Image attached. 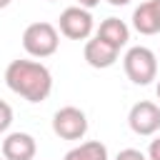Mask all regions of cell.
<instances>
[{
  "label": "cell",
  "instance_id": "cell-3",
  "mask_svg": "<svg viewBox=\"0 0 160 160\" xmlns=\"http://www.w3.org/2000/svg\"><path fill=\"white\" fill-rule=\"evenodd\" d=\"M122 68L135 85H150L152 80H158V55L145 45L130 48L122 58Z\"/></svg>",
  "mask_w": 160,
  "mask_h": 160
},
{
  "label": "cell",
  "instance_id": "cell-17",
  "mask_svg": "<svg viewBox=\"0 0 160 160\" xmlns=\"http://www.w3.org/2000/svg\"><path fill=\"white\" fill-rule=\"evenodd\" d=\"M155 95H158V100H160V78H158V85H155Z\"/></svg>",
  "mask_w": 160,
  "mask_h": 160
},
{
  "label": "cell",
  "instance_id": "cell-13",
  "mask_svg": "<svg viewBox=\"0 0 160 160\" xmlns=\"http://www.w3.org/2000/svg\"><path fill=\"white\" fill-rule=\"evenodd\" d=\"M115 160H148V155L140 152V150H135V148H125V150H120L115 155Z\"/></svg>",
  "mask_w": 160,
  "mask_h": 160
},
{
  "label": "cell",
  "instance_id": "cell-5",
  "mask_svg": "<svg viewBox=\"0 0 160 160\" xmlns=\"http://www.w3.org/2000/svg\"><path fill=\"white\" fill-rule=\"evenodd\" d=\"M92 15L88 8H80V5H72V8H65L60 12V20H58V30L70 38V40H88L92 35Z\"/></svg>",
  "mask_w": 160,
  "mask_h": 160
},
{
  "label": "cell",
  "instance_id": "cell-1",
  "mask_svg": "<svg viewBox=\"0 0 160 160\" xmlns=\"http://www.w3.org/2000/svg\"><path fill=\"white\" fill-rule=\"evenodd\" d=\"M5 85L28 102H42L52 92V75L38 60H12L5 68Z\"/></svg>",
  "mask_w": 160,
  "mask_h": 160
},
{
  "label": "cell",
  "instance_id": "cell-2",
  "mask_svg": "<svg viewBox=\"0 0 160 160\" xmlns=\"http://www.w3.org/2000/svg\"><path fill=\"white\" fill-rule=\"evenodd\" d=\"M60 45V30L52 22H30L22 32V48L30 58H50L58 52Z\"/></svg>",
  "mask_w": 160,
  "mask_h": 160
},
{
  "label": "cell",
  "instance_id": "cell-15",
  "mask_svg": "<svg viewBox=\"0 0 160 160\" xmlns=\"http://www.w3.org/2000/svg\"><path fill=\"white\" fill-rule=\"evenodd\" d=\"M78 5H80V8L92 10V8H98V5H100V0H78Z\"/></svg>",
  "mask_w": 160,
  "mask_h": 160
},
{
  "label": "cell",
  "instance_id": "cell-11",
  "mask_svg": "<svg viewBox=\"0 0 160 160\" xmlns=\"http://www.w3.org/2000/svg\"><path fill=\"white\" fill-rule=\"evenodd\" d=\"M62 160H108V148L100 140H85L68 150Z\"/></svg>",
  "mask_w": 160,
  "mask_h": 160
},
{
  "label": "cell",
  "instance_id": "cell-19",
  "mask_svg": "<svg viewBox=\"0 0 160 160\" xmlns=\"http://www.w3.org/2000/svg\"><path fill=\"white\" fill-rule=\"evenodd\" d=\"M155 2V10H158V18H160V0H152Z\"/></svg>",
  "mask_w": 160,
  "mask_h": 160
},
{
  "label": "cell",
  "instance_id": "cell-8",
  "mask_svg": "<svg viewBox=\"0 0 160 160\" xmlns=\"http://www.w3.org/2000/svg\"><path fill=\"white\" fill-rule=\"evenodd\" d=\"M38 142L30 132H10L2 140V158L5 160H35Z\"/></svg>",
  "mask_w": 160,
  "mask_h": 160
},
{
  "label": "cell",
  "instance_id": "cell-10",
  "mask_svg": "<svg viewBox=\"0 0 160 160\" xmlns=\"http://www.w3.org/2000/svg\"><path fill=\"white\" fill-rule=\"evenodd\" d=\"M95 35L120 50V48H125L128 40H130V28H128V22L120 20V18H105V20L100 22V28H98Z\"/></svg>",
  "mask_w": 160,
  "mask_h": 160
},
{
  "label": "cell",
  "instance_id": "cell-6",
  "mask_svg": "<svg viewBox=\"0 0 160 160\" xmlns=\"http://www.w3.org/2000/svg\"><path fill=\"white\" fill-rule=\"evenodd\" d=\"M128 125L135 135L150 138L160 130V105L150 102V100H140L130 108L128 112Z\"/></svg>",
  "mask_w": 160,
  "mask_h": 160
},
{
  "label": "cell",
  "instance_id": "cell-20",
  "mask_svg": "<svg viewBox=\"0 0 160 160\" xmlns=\"http://www.w3.org/2000/svg\"><path fill=\"white\" fill-rule=\"evenodd\" d=\"M0 160H5V158H2V152H0Z\"/></svg>",
  "mask_w": 160,
  "mask_h": 160
},
{
  "label": "cell",
  "instance_id": "cell-12",
  "mask_svg": "<svg viewBox=\"0 0 160 160\" xmlns=\"http://www.w3.org/2000/svg\"><path fill=\"white\" fill-rule=\"evenodd\" d=\"M12 125V108L0 100V132H8V128Z\"/></svg>",
  "mask_w": 160,
  "mask_h": 160
},
{
  "label": "cell",
  "instance_id": "cell-7",
  "mask_svg": "<svg viewBox=\"0 0 160 160\" xmlns=\"http://www.w3.org/2000/svg\"><path fill=\"white\" fill-rule=\"evenodd\" d=\"M82 55H85V62H88L90 68H95V70H105V68H112V65L118 62L120 50H118L115 45H110V42H105L102 38L95 35V38H90V40L85 42Z\"/></svg>",
  "mask_w": 160,
  "mask_h": 160
},
{
  "label": "cell",
  "instance_id": "cell-4",
  "mask_svg": "<svg viewBox=\"0 0 160 160\" xmlns=\"http://www.w3.org/2000/svg\"><path fill=\"white\" fill-rule=\"evenodd\" d=\"M52 132L60 140H82L88 132V118L80 108L65 105L52 115Z\"/></svg>",
  "mask_w": 160,
  "mask_h": 160
},
{
  "label": "cell",
  "instance_id": "cell-9",
  "mask_svg": "<svg viewBox=\"0 0 160 160\" xmlns=\"http://www.w3.org/2000/svg\"><path fill=\"white\" fill-rule=\"evenodd\" d=\"M132 28L140 35H158L160 32V18H158L152 0H145L132 10Z\"/></svg>",
  "mask_w": 160,
  "mask_h": 160
},
{
  "label": "cell",
  "instance_id": "cell-14",
  "mask_svg": "<svg viewBox=\"0 0 160 160\" xmlns=\"http://www.w3.org/2000/svg\"><path fill=\"white\" fill-rule=\"evenodd\" d=\"M148 160H160V138L150 140V148H148Z\"/></svg>",
  "mask_w": 160,
  "mask_h": 160
},
{
  "label": "cell",
  "instance_id": "cell-18",
  "mask_svg": "<svg viewBox=\"0 0 160 160\" xmlns=\"http://www.w3.org/2000/svg\"><path fill=\"white\" fill-rule=\"evenodd\" d=\"M10 2H12V0H0V10H2V8H8Z\"/></svg>",
  "mask_w": 160,
  "mask_h": 160
},
{
  "label": "cell",
  "instance_id": "cell-16",
  "mask_svg": "<svg viewBox=\"0 0 160 160\" xmlns=\"http://www.w3.org/2000/svg\"><path fill=\"white\" fill-rule=\"evenodd\" d=\"M108 2H110V5H115V8H122V5H128L130 0H108Z\"/></svg>",
  "mask_w": 160,
  "mask_h": 160
}]
</instances>
